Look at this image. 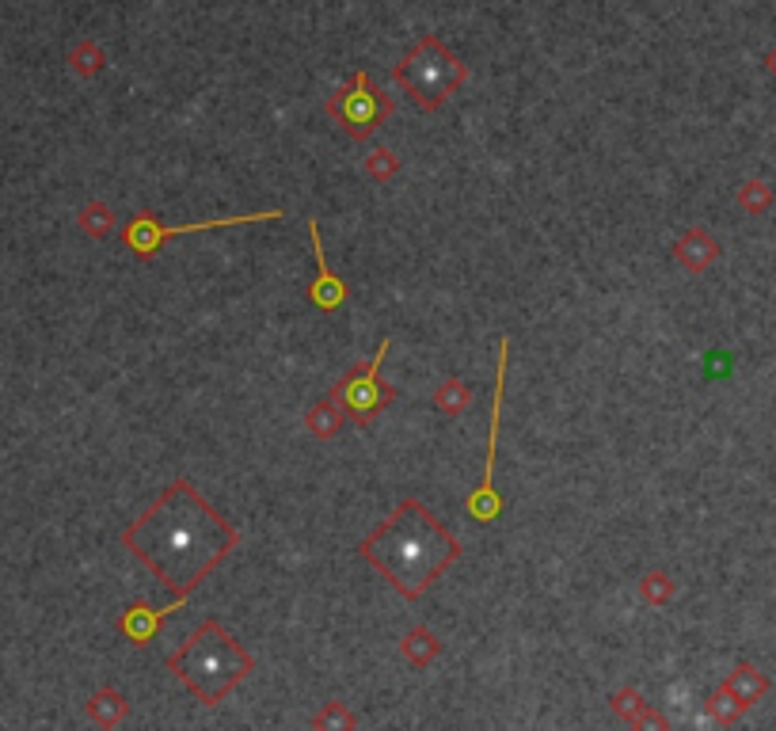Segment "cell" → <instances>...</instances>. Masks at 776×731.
I'll return each mask as SVG.
<instances>
[{
    "label": "cell",
    "instance_id": "obj_8",
    "mask_svg": "<svg viewBox=\"0 0 776 731\" xmlns=\"http://www.w3.org/2000/svg\"><path fill=\"white\" fill-rule=\"evenodd\" d=\"M506 369H511V340H499V369H495V400H491V431H487V458L484 477H480L476 492L469 495L464 511L476 522H495L503 514V495L495 492V453H499V424H503V393H506Z\"/></svg>",
    "mask_w": 776,
    "mask_h": 731
},
{
    "label": "cell",
    "instance_id": "obj_3",
    "mask_svg": "<svg viewBox=\"0 0 776 731\" xmlns=\"http://www.w3.org/2000/svg\"><path fill=\"white\" fill-rule=\"evenodd\" d=\"M168 670L202 704H221L255 670V659L218 617H206L198 629L168 656Z\"/></svg>",
    "mask_w": 776,
    "mask_h": 731
},
{
    "label": "cell",
    "instance_id": "obj_1",
    "mask_svg": "<svg viewBox=\"0 0 776 731\" xmlns=\"http://www.w3.org/2000/svg\"><path fill=\"white\" fill-rule=\"evenodd\" d=\"M126 553L157 575L176 602H187L240 549V530L210 507L191 480L176 477L149 511L123 530Z\"/></svg>",
    "mask_w": 776,
    "mask_h": 731
},
{
    "label": "cell",
    "instance_id": "obj_14",
    "mask_svg": "<svg viewBox=\"0 0 776 731\" xmlns=\"http://www.w3.org/2000/svg\"><path fill=\"white\" fill-rule=\"evenodd\" d=\"M609 704H614V712L625 724H632V728H667L670 720L667 717H659V712L647 704L640 693L632 690V686H625V690H617L614 698H609Z\"/></svg>",
    "mask_w": 776,
    "mask_h": 731
},
{
    "label": "cell",
    "instance_id": "obj_21",
    "mask_svg": "<svg viewBox=\"0 0 776 731\" xmlns=\"http://www.w3.org/2000/svg\"><path fill=\"white\" fill-rule=\"evenodd\" d=\"M636 591H640V598L647 602V606H667V602L678 595V583L670 579L662 567H651V572L636 583Z\"/></svg>",
    "mask_w": 776,
    "mask_h": 731
},
{
    "label": "cell",
    "instance_id": "obj_12",
    "mask_svg": "<svg viewBox=\"0 0 776 731\" xmlns=\"http://www.w3.org/2000/svg\"><path fill=\"white\" fill-rule=\"evenodd\" d=\"M720 686L731 693V701H735L738 709L749 712L757 701L765 698V693H769V686H773V682H769V675H762V670H757L754 664H746V659H743V664L731 667V675L723 678Z\"/></svg>",
    "mask_w": 776,
    "mask_h": 731
},
{
    "label": "cell",
    "instance_id": "obj_23",
    "mask_svg": "<svg viewBox=\"0 0 776 731\" xmlns=\"http://www.w3.org/2000/svg\"><path fill=\"white\" fill-rule=\"evenodd\" d=\"M704 712H709V717L715 720V724H735L738 717H746V712L738 709L735 701H731V693L723 690V686H720V690L712 693L709 701H704Z\"/></svg>",
    "mask_w": 776,
    "mask_h": 731
},
{
    "label": "cell",
    "instance_id": "obj_7",
    "mask_svg": "<svg viewBox=\"0 0 776 731\" xmlns=\"http://www.w3.org/2000/svg\"><path fill=\"white\" fill-rule=\"evenodd\" d=\"M388 347H392V340H381V347H377V355L369 358V363H358L350 366V374L343 377L339 385L332 389V397L347 408V419L358 427H369L377 416L392 404L400 393L392 389V385L381 377V366H385V355Z\"/></svg>",
    "mask_w": 776,
    "mask_h": 731
},
{
    "label": "cell",
    "instance_id": "obj_24",
    "mask_svg": "<svg viewBox=\"0 0 776 731\" xmlns=\"http://www.w3.org/2000/svg\"><path fill=\"white\" fill-rule=\"evenodd\" d=\"M313 728H358V717L343 701H327L313 717Z\"/></svg>",
    "mask_w": 776,
    "mask_h": 731
},
{
    "label": "cell",
    "instance_id": "obj_5",
    "mask_svg": "<svg viewBox=\"0 0 776 731\" xmlns=\"http://www.w3.org/2000/svg\"><path fill=\"white\" fill-rule=\"evenodd\" d=\"M324 111L347 137L369 142V137L385 126V118L392 115V96L377 88L369 69H355V73L347 76V84H339V88L327 96Z\"/></svg>",
    "mask_w": 776,
    "mask_h": 731
},
{
    "label": "cell",
    "instance_id": "obj_10",
    "mask_svg": "<svg viewBox=\"0 0 776 731\" xmlns=\"http://www.w3.org/2000/svg\"><path fill=\"white\" fill-rule=\"evenodd\" d=\"M179 606H183V602H176V598H171L168 606H160V609L149 606L145 598H134L123 614H118V633H123L134 648H145V644H153L160 636L164 622H168L171 614H179Z\"/></svg>",
    "mask_w": 776,
    "mask_h": 731
},
{
    "label": "cell",
    "instance_id": "obj_19",
    "mask_svg": "<svg viewBox=\"0 0 776 731\" xmlns=\"http://www.w3.org/2000/svg\"><path fill=\"white\" fill-rule=\"evenodd\" d=\"M76 226H81V233L88 237V240H107L111 233H115L118 218H115V210H111L107 202L92 199L88 206H81V213H76Z\"/></svg>",
    "mask_w": 776,
    "mask_h": 731
},
{
    "label": "cell",
    "instance_id": "obj_22",
    "mask_svg": "<svg viewBox=\"0 0 776 731\" xmlns=\"http://www.w3.org/2000/svg\"><path fill=\"white\" fill-rule=\"evenodd\" d=\"M396 171H400V157H396L388 145H374V153L366 157V176L374 179V184H388Z\"/></svg>",
    "mask_w": 776,
    "mask_h": 731
},
{
    "label": "cell",
    "instance_id": "obj_15",
    "mask_svg": "<svg viewBox=\"0 0 776 731\" xmlns=\"http://www.w3.org/2000/svg\"><path fill=\"white\" fill-rule=\"evenodd\" d=\"M84 712H88V720L96 728H118L129 717V701H126V693L115 690V686H103V690H96L88 698Z\"/></svg>",
    "mask_w": 776,
    "mask_h": 731
},
{
    "label": "cell",
    "instance_id": "obj_9",
    "mask_svg": "<svg viewBox=\"0 0 776 731\" xmlns=\"http://www.w3.org/2000/svg\"><path fill=\"white\" fill-rule=\"evenodd\" d=\"M308 237H313V252H316V279L308 282L305 297L313 301L321 313H339V309L350 301V286L332 271V263H327L324 240H321V221L316 218H308Z\"/></svg>",
    "mask_w": 776,
    "mask_h": 731
},
{
    "label": "cell",
    "instance_id": "obj_11",
    "mask_svg": "<svg viewBox=\"0 0 776 731\" xmlns=\"http://www.w3.org/2000/svg\"><path fill=\"white\" fill-rule=\"evenodd\" d=\"M674 260L685 274H704L709 267L720 260V240H715L704 226H689L685 233L674 240Z\"/></svg>",
    "mask_w": 776,
    "mask_h": 731
},
{
    "label": "cell",
    "instance_id": "obj_16",
    "mask_svg": "<svg viewBox=\"0 0 776 731\" xmlns=\"http://www.w3.org/2000/svg\"><path fill=\"white\" fill-rule=\"evenodd\" d=\"M442 648H445V644L438 640L427 625H416V629H408L400 636V656L408 659V667H416V670L434 664V659L442 656Z\"/></svg>",
    "mask_w": 776,
    "mask_h": 731
},
{
    "label": "cell",
    "instance_id": "obj_18",
    "mask_svg": "<svg viewBox=\"0 0 776 731\" xmlns=\"http://www.w3.org/2000/svg\"><path fill=\"white\" fill-rule=\"evenodd\" d=\"M65 62H69V69H73V76L92 81V76H99L103 69H107V50H103L96 39H76Z\"/></svg>",
    "mask_w": 776,
    "mask_h": 731
},
{
    "label": "cell",
    "instance_id": "obj_17",
    "mask_svg": "<svg viewBox=\"0 0 776 731\" xmlns=\"http://www.w3.org/2000/svg\"><path fill=\"white\" fill-rule=\"evenodd\" d=\"M434 408L442 411V416H450V419H457V416H464V411L472 408V404H476V389H472L469 382H464V377H445L442 385H438L434 389Z\"/></svg>",
    "mask_w": 776,
    "mask_h": 731
},
{
    "label": "cell",
    "instance_id": "obj_6",
    "mask_svg": "<svg viewBox=\"0 0 776 731\" xmlns=\"http://www.w3.org/2000/svg\"><path fill=\"white\" fill-rule=\"evenodd\" d=\"M286 213L282 210H263V213H240V218H210V221H191V226H164L153 210H141L126 221L123 229V244L134 252V260L149 263L153 255L160 252L168 240L187 237V233H213V229H237V226H252V221H282Z\"/></svg>",
    "mask_w": 776,
    "mask_h": 731
},
{
    "label": "cell",
    "instance_id": "obj_2",
    "mask_svg": "<svg viewBox=\"0 0 776 731\" xmlns=\"http://www.w3.org/2000/svg\"><path fill=\"white\" fill-rule=\"evenodd\" d=\"M358 553L392 583L396 595L419 602L461 561L464 545L422 499H403L381 526L361 537Z\"/></svg>",
    "mask_w": 776,
    "mask_h": 731
},
{
    "label": "cell",
    "instance_id": "obj_25",
    "mask_svg": "<svg viewBox=\"0 0 776 731\" xmlns=\"http://www.w3.org/2000/svg\"><path fill=\"white\" fill-rule=\"evenodd\" d=\"M765 69H769V76L776 81V42H773V50H769V54H765Z\"/></svg>",
    "mask_w": 776,
    "mask_h": 731
},
{
    "label": "cell",
    "instance_id": "obj_4",
    "mask_svg": "<svg viewBox=\"0 0 776 731\" xmlns=\"http://www.w3.org/2000/svg\"><path fill=\"white\" fill-rule=\"evenodd\" d=\"M392 81L419 111H442L469 81V65L445 46L438 34H422L416 46L396 62Z\"/></svg>",
    "mask_w": 776,
    "mask_h": 731
},
{
    "label": "cell",
    "instance_id": "obj_20",
    "mask_svg": "<svg viewBox=\"0 0 776 731\" xmlns=\"http://www.w3.org/2000/svg\"><path fill=\"white\" fill-rule=\"evenodd\" d=\"M776 202V191L765 179H746L743 187H738V210L749 213V218H762V213H769Z\"/></svg>",
    "mask_w": 776,
    "mask_h": 731
},
{
    "label": "cell",
    "instance_id": "obj_13",
    "mask_svg": "<svg viewBox=\"0 0 776 731\" xmlns=\"http://www.w3.org/2000/svg\"><path fill=\"white\" fill-rule=\"evenodd\" d=\"M343 424H347V408H343L332 393L321 397L313 408L305 411V431L313 438H321V442H332V438L343 431Z\"/></svg>",
    "mask_w": 776,
    "mask_h": 731
}]
</instances>
